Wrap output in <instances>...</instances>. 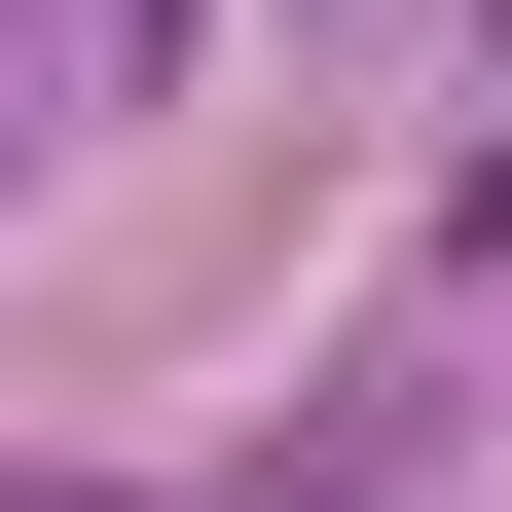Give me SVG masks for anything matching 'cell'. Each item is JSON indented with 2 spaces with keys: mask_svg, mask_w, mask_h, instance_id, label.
Here are the masks:
<instances>
[{
  "mask_svg": "<svg viewBox=\"0 0 512 512\" xmlns=\"http://www.w3.org/2000/svg\"><path fill=\"white\" fill-rule=\"evenodd\" d=\"M0 512H110V476H0Z\"/></svg>",
  "mask_w": 512,
  "mask_h": 512,
  "instance_id": "obj_2",
  "label": "cell"
},
{
  "mask_svg": "<svg viewBox=\"0 0 512 512\" xmlns=\"http://www.w3.org/2000/svg\"><path fill=\"white\" fill-rule=\"evenodd\" d=\"M110 110H147V0H0V183L110 147Z\"/></svg>",
  "mask_w": 512,
  "mask_h": 512,
  "instance_id": "obj_1",
  "label": "cell"
}]
</instances>
